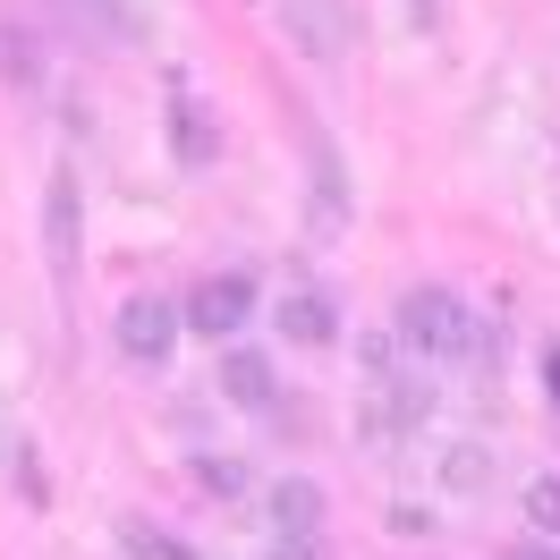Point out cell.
<instances>
[{
	"label": "cell",
	"mask_w": 560,
	"mask_h": 560,
	"mask_svg": "<svg viewBox=\"0 0 560 560\" xmlns=\"http://www.w3.org/2000/svg\"><path fill=\"white\" fill-rule=\"evenodd\" d=\"M390 331H399L417 357H458V349H476V315L458 306L451 289H433V280L399 298V323H390Z\"/></svg>",
	"instance_id": "6da1fadb"
},
{
	"label": "cell",
	"mask_w": 560,
	"mask_h": 560,
	"mask_svg": "<svg viewBox=\"0 0 560 560\" xmlns=\"http://www.w3.org/2000/svg\"><path fill=\"white\" fill-rule=\"evenodd\" d=\"M280 35L298 43L306 60H340L357 43V9L349 0H280Z\"/></svg>",
	"instance_id": "7a4b0ae2"
},
{
	"label": "cell",
	"mask_w": 560,
	"mask_h": 560,
	"mask_svg": "<svg viewBox=\"0 0 560 560\" xmlns=\"http://www.w3.org/2000/svg\"><path fill=\"white\" fill-rule=\"evenodd\" d=\"M77 238H85L77 171H51V187H43V264H51V289H77Z\"/></svg>",
	"instance_id": "3957f363"
},
{
	"label": "cell",
	"mask_w": 560,
	"mask_h": 560,
	"mask_svg": "<svg viewBox=\"0 0 560 560\" xmlns=\"http://www.w3.org/2000/svg\"><path fill=\"white\" fill-rule=\"evenodd\" d=\"M246 315H255V280L246 272H212L205 289L187 298V331H205V340H230Z\"/></svg>",
	"instance_id": "277c9868"
},
{
	"label": "cell",
	"mask_w": 560,
	"mask_h": 560,
	"mask_svg": "<svg viewBox=\"0 0 560 560\" xmlns=\"http://www.w3.org/2000/svg\"><path fill=\"white\" fill-rule=\"evenodd\" d=\"M171 340H178V315L162 298H128V306H119V349L137 357V365H162Z\"/></svg>",
	"instance_id": "5b68a950"
},
{
	"label": "cell",
	"mask_w": 560,
	"mask_h": 560,
	"mask_svg": "<svg viewBox=\"0 0 560 560\" xmlns=\"http://www.w3.org/2000/svg\"><path fill=\"white\" fill-rule=\"evenodd\" d=\"M280 340H298V349H331V331H340V306L323 298V289H280Z\"/></svg>",
	"instance_id": "8992f818"
},
{
	"label": "cell",
	"mask_w": 560,
	"mask_h": 560,
	"mask_svg": "<svg viewBox=\"0 0 560 560\" xmlns=\"http://www.w3.org/2000/svg\"><path fill=\"white\" fill-rule=\"evenodd\" d=\"M306 171H315V230H340L349 221V178H340V153L306 128Z\"/></svg>",
	"instance_id": "52a82bcc"
},
{
	"label": "cell",
	"mask_w": 560,
	"mask_h": 560,
	"mask_svg": "<svg viewBox=\"0 0 560 560\" xmlns=\"http://www.w3.org/2000/svg\"><path fill=\"white\" fill-rule=\"evenodd\" d=\"M221 399L272 408V357H264V349H230V357H221Z\"/></svg>",
	"instance_id": "ba28073f"
},
{
	"label": "cell",
	"mask_w": 560,
	"mask_h": 560,
	"mask_svg": "<svg viewBox=\"0 0 560 560\" xmlns=\"http://www.w3.org/2000/svg\"><path fill=\"white\" fill-rule=\"evenodd\" d=\"M60 18H69L77 35L110 43V51H128V43H137V18H128L119 0H60Z\"/></svg>",
	"instance_id": "9c48e42d"
},
{
	"label": "cell",
	"mask_w": 560,
	"mask_h": 560,
	"mask_svg": "<svg viewBox=\"0 0 560 560\" xmlns=\"http://www.w3.org/2000/svg\"><path fill=\"white\" fill-rule=\"evenodd\" d=\"M323 510H331V501H323L315 476H280L272 485V526H323Z\"/></svg>",
	"instance_id": "30bf717a"
},
{
	"label": "cell",
	"mask_w": 560,
	"mask_h": 560,
	"mask_svg": "<svg viewBox=\"0 0 560 560\" xmlns=\"http://www.w3.org/2000/svg\"><path fill=\"white\" fill-rule=\"evenodd\" d=\"M171 144H178V162H187V171H205L212 144H221V137H212V110L205 103H178L171 110Z\"/></svg>",
	"instance_id": "8fae6325"
},
{
	"label": "cell",
	"mask_w": 560,
	"mask_h": 560,
	"mask_svg": "<svg viewBox=\"0 0 560 560\" xmlns=\"http://www.w3.org/2000/svg\"><path fill=\"white\" fill-rule=\"evenodd\" d=\"M442 476H451V492H476V485H492V451H485V442H458V451L442 458Z\"/></svg>",
	"instance_id": "7c38bea8"
},
{
	"label": "cell",
	"mask_w": 560,
	"mask_h": 560,
	"mask_svg": "<svg viewBox=\"0 0 560 560\" xmlns=\"http://www.w3.org/2000/svg\"><path fill=\"white\" fill-rule=\"evenodd\" d=\"M0 77H9V85H35V77H43L35 43L18 35V26H0Z\"/></svg>",
	"instance_id": "4fadbf2b"
},
{
	"label": "cell",
	"mask_w": 560,
	"mask_h": 560,
	"mask_svg": "<svg viewBox=\"0 0 560 560\" xmlns=\"http://www.w3.org/2000/svg\"><path fill=\"white\" fill-rule=\"evenodd\" d=\"M272 560H331L323 552V526H272Z\"/></svg>",
	"instance_id": "5bb4252c"
},
{
	"label": "cell",
	"mask_w": 560,
	"mask_h": 560,
	"mask_svg": "<svg viewBox=\"0 0 560 560\" xmlns=\"http://www.w3.org/2000/svg\"><path fill=\"white\" fill-rule=\"evenodd\" d=\"M526 518L544 526V535H560V476H535V485H526Z\"/></svg>",
	"instance_id": "9a60e30c"
},
{
	"label": "cell",
	"mask_w": 560,
	"mask_h": 560,
	"mask_svg": "<svg viewBox=\"0 0 560 560\" xmlns=\"http://www.w3.org/2000/svg\"><path fill=\"white\" fill-rule=\"evenodd\" d=\"M196 485H205L212 501H230V492L246 485V467H238V458H196Z\"/></svg>",
	"instance_id": "2e32d148"
},
{
	"label": "cell",
	"mask_w": 560,
	"mask_h": 560,
	"mask_svg": "<svg viewBox=\"0 0 560 560\" xmlns=\"http://www.w3.org/2000/svg\"><path fill=\"white\" fill-rule=\"evenodd\" d=\"M128 552H137V560H187L171 535H153V526H128Z\"/></svg>",
	"instance_id": "e0dca14e"
},
{
	"label": "cell",
	"mask_w": 560,
	"mask_h": 560,
	"mask_svg": "<svg viewBox=\"0 0 560 560\" xmlns=\"http://www.w3.org/2000/svg\"><path fill=\"white\" fill-rule=\"evenodd\" d=\"M408 18H417V26H433V18H442V0H408Z\"/></svg>",
	"instance_id": "ac0fdd59"
},
{
	"label": "cell",
	"mask_w": 560,
	"mask_h": 560,
	"mask_svg": "<svg viewBox=\"0 0 560 560\" xmlns=\"http://www.w3.org/2000/svg\"><path fill=\"white\" fill-rule=\"evenodd\" d=\"M544 383H552V399H560V349H552V357H544Z\"/></svg>",
	"instance_id": "d6986e66"
},
{
	"label": "cell",
	"mask_w": 560,
	"mask_h": 560,
	"mask_svg": "<svg viewBox=\"0 0 560 560\" xmlns=\"http://www.w3.org/2000/svg\"><path fill=\"white\" fill-rule=\"evenodd\" d=\"M510 560H560V552H544V544H526V552H510Z\"/></svg>",
	"instance_id": "ffe728a7"
}]
</instances>
